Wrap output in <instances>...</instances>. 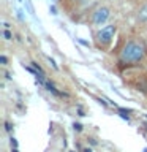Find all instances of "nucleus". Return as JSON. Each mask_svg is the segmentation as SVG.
<instances>
[{
  "instance_id": "obj_12",
  "label": "nucleus",
  "mask_w": 147,
  "mask_h": 152,
  "mask_svg": "<svg viewBox=\"0 0 147 152\" xmlns=\"http://www.w3.org/2000/svg\"><path fill=\"white\" fill-rule=\"evenodd\" d=\"M84 152H92V149L89 147V149H84Z\"/></svg>"
},
{
  "instance_id": "obj_10",
  "label": "nucleus",
  "mask_w": 147,
  "mask_h": 152,
  "mask_svg": "<svg viewBox=\"0 0 147 152\" xmlns=\"http://www.w3.org/2000/svg\"><path fill=\"white\" fill-rule=\"evenodd\" d=\"M51 11H52V14H57V10H55V7H51Z\"/></svg>"
},
{
  "instance_id": "obj_9",
  "label": "nucleus",
  "mask_w": 147,
  "mask_h": 152,
  "mask_svg": "<svg viewBox=\"0 0 147 152\" xmlns=\"http://www.w3.org/2000/svg\"><path fill=\"white\" fill-rule=\"evenodd\" d=\"M11 144L17 147V141H16V140H14V138H11Z\"/></svg>"
},
{
  "instance_id": "obj_7",
  "label": "nucleus",
  "mask_w": 147,
  "mask_h": 152,
  "mask_svg": "<svg viewBox=\"0 0 147 152\" xmlns=\"http://www.w3.org/2000/svg\"><path fill=\"white\" fill-rule=\"evenodd\" d=\"M0 62H2V65H7V57H5V56H2V57H0Z\"/></svg>"
},
{
  "instance_id": "obj_2",
  "label": "nucleus",
  "mask_w": 147,
  "mask_h": 152,
  "mask_svg": "<svg viewBox=\"0 0 147 152\" xmlns=\"http://www.w3.org/2000/svg\"><path fill=\"white\" fill-rule=\"evenodd\" d=\"M117 32V27L114 26V24H111V26H104L101 30L97 32V43L100 46H108L109 43H111L114 40V35H116Z\"/></svg>"
},
{
  "instance_id": "obj_11",
  "label": "nucleus",
  "mask_w": 147,
  "mask_h": 152,
  "mask_svg": "<svg viewBox=\"0 0 147 152\" xmlns=\"http://www.w3.org/2000/svg\"><path fill=\"white\" fill-rule=\"evenodd\" d=\"M13 152H19V151H17V147H16V146H14V147H13Z\"/></svg>"
},
{
  "instance_id": "obj_3",
  "label": "nucleus",
  "mask_w": 147,
  "mask_h": 152,
  "mask_svg": "<svg viewBox=\"0 0 147 152\" xmlns=\"http://www.w3.org/2000/svg\"><path fill=\"white\" fill-rule=\"evenodd\" d=\"M109 16H111V10L106 7H100L92 14V22L95 26H101V24H104L109 19Z\"/></svg>"
},
{
  "instance_id": "obj_4",
  "label": "nucleus",
  "mask_w": 147,
  "mask_h": 152,
  "mask_svg": "<svg viewBox=\"0 0 147 152\" xmlns=\"http://www.w3.org/2000/svg\"><path fill=\"white\" fill-rule=\"evenodd\" d=\"M138 19H139L141 22H147V3L139 10V13H138Z\"/></svg>"
},
{
  "instance_id": "obj_6",
  "label": "nucleus",
  "mask_w": 147,
  "mask_h": 152,
  "mask_svg": "<svg viewBox=\"0 0 147 152\" xmlns=\"http://www.w3.org/2000/svg\"><path fill=\"white\" fill-rule=\"evenodd\" d=\"M74 130L76 132H81V130H82V125H81V124H74Z\"/></svg>"
},
{
  "instance_id": "obj_5",
  "label": "nucleus",
  "mask_w": 147,
  "mask_h": 152,
  "mask_svg": "<svg viewBox=\"0 0 147 152\" xmlns=\"http://www.w3.org/2000/svg\"><path fill=\"white\" fill-rule=\"evenodd\" d=\"M3 37H5V40H11V38H13V35H11V33H9L8 30L3 32Z\"/></svg>"
},
{
  "instance_id": "obj_13",
  "label": "nucleus",
  "mask_w": 147,
  "mask_h": 152,
  "mask_svg": "<svg viewBox=\"0 0 147 152\" xmlns=\"http://www.w3.org/2000/svg\"><path fill=\"white\" fill-rule=\"evenodd\" d=\"M19 2H24V0H19Z\"/></svg>"
},
{
  "instance_id": "obj_8",
  "label": "nucleus",
  "mask_w": 147,
  "mask_h": 152,
  "mask_svg": "<svg viewBox=\"0 0 147 152\" xmlns=\"http://www.w3.org/2000/svg\"><path fill=\"white\" fill-rule=\"evenodd\" d=\"M79 43H81V45H84V46H90L89 43H87V41H84V40H79Z\"/></svg>"
},
{
  "instance_id": "obj_1",
  "label": "nucleus",
  "mask_w": 147,
  "mask_h": 152,
  "mask_svg": "<svg viewBox=\"0 0 147 152\" xmlns=\"http://www.w3.org/2000/svg\"><path fill=\"white\" fill-rule=\"evenodd\" d=\"M147 56V46L142 41H128L123 49L120 51L119 56V65L120 66H131L138 65L139 62L144 60V57Z\"/></svg>"
}]
</instances>
